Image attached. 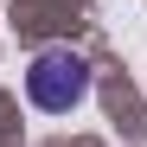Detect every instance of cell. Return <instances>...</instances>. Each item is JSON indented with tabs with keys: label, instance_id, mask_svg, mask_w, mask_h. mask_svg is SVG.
<instances>
[{
	"label": "cell",
	"instance_id": "obj_1",
	"mask_svg": "<svg viewBox=\"0 0 147 147\" xmlns=\"http://www.w3.org/2000/svg\"><path fill=\"white\" fill-rule=\"evenodd\" d=\"M26 96H32L45 115L77 109L83 96H90V64H83L77 51H64V45H51V51L32 58V70H26Z\"/></svg>",
	"mask_w": 147,
	"mask_h": 147
}]
</instances>
